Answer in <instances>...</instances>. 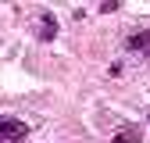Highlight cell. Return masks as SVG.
<instances>
[{"instance_id":"cell-4","label":"cell","mask_w":150,"mask_h":143,"mask_svg":"<svg viewBox=\"0 0 150 143\" xmlns=\"http://www.w3.org/2000/svg\"><path fill=\"white\" fill-rule=\"evenodd\" d=\"M139 139H143V129H139V125H125L118 136H111V143H139Z\"/></svg>"},{"instance_id":"cell-1","label":"cell","mask_w":150,"mask_h":143,"mask_svg":"<svg viewBox=\"0 0 150 143\" xmlns=\"http://www.w3.org/2000/svg\"><path fill=\"white\" fill-rule=\"evenodd\" d=\"M125 50L129 54H139V57H150V29H139L125 40Z\"/></svg>"},{"instance_id":"cell-3","label":"cell","mask_w":150,"mask_h":143,"mask_svg":"<svg viewBox=\"0 0 150 143\" xmlns=\"http://www.w3.org/2000/svg\"><path fill=\"white\" fill-rule=\"evenodd\" d=\"M54 36H57V18H54L50 11H43V14H40V40L50 43Z\"/></svg>"},{"instance_id":"cell-2","label":"cell","mask_w":150,"mask_h":143,"mask_svg":"<svg viewBox=\"0 0 150 143\" xmlns=\"http://www.w3.org/2000/svg\"><path fill=\"white\" fill-rule=\"evenodd\" d=\"M29 132V125L22 118H0V139H22Z\"/></svg>"},{"instance_id":"cell-5","label":"cell","mask_w":150,"mask_h":143,"mask_svg":"<svg viewBox=\"0 0 150 143\" xmlns=\"http://www.w3.org/2000/svg\"><path fill=\"white\" fill-rule=\"evenodd\" d=\"M122 7V0H104V4H100V14H115Z\"/></svg>"}]
</instances>
